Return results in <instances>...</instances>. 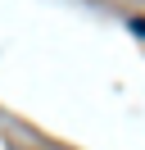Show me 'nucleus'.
<instances>
[{
	"label": "nucleus",
	"instance_id": "f257e3e1",
	"mask_svg": "<svg viewBox=\"0 0 145 150\" xmlns=\"http://www.w3.org/2000/svg\"><path fill=\"white\" fill-rule=\"evenodd\" d=\"M127 28H132L136 37H145V18H127Z\"/></svg>",
	"mask_w": 145,
	"mask_h": 150
}]
</instances>
